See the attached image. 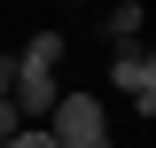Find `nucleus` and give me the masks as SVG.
Listing matches in <instances>:
<instances>
[{
  "label": "nucleus",
  "instance_id": "nucleus-7",
  "mask_svg": "<svg viewBox=\"0 0 156 148\" xmlns=\"http://www.w3.org/2000/svg\"><path fill=\"white\" fill-rule=\"evenodd\" d=\"M94 148H117V140H94Z\"/></svg>",
  "mask_w": 156,
  "mask_h": 148
},
{
  "label": "nucleus",
  "instance_id": "nucleus-3",
  "mask_svg": "<svg viewBox=\"0 0 156 148\" xmlns=\"http://www.w3.org/2000/svg\"><path fill=\"white\" fill-rule=\"evenodd\" d=\"M8 101H16L23 125H47L55 101H62V86H55V70H16V78H8Z\"/></svg>",
  "mask_w": 156,
  "mask_h": 148
},
{
  "label": "nucleus",
  "instance_id": "nucleus-5",
  "mask_svg": "<svg viewBox=\"0 0 156 148\" xmlns=\"http://www.w3.org/2000/svg\"><path fill=\"white\" fill-rule=\"evenodd\" d=\"M62 47H70L62 31H31V39H23V62H16V70H62Z\"/></svg>",
  "mask_w": 156,
  "mask_h": 148
},
{
  "label": "nucleus",
  "instance_id": "nucleus-2",
  "mask_svg": "<svg viewBox=\"0 0 156 148\" xmlns=\"http://www.w3.org/2000/svg\"><path fill=\"white\" fill-rule=\"evenodd\" d=\"M109 86L125 93L140 117H156V55L140 47V39H133V47H109Z\"/></svg>",
  "mask_w": 156,
  "mask_h": 148
},
{
  "label": "nucleus",
  "instance_id": "nucleus-1",
  "mask_svg": "<svg viewBox=\"0 0 156 148\" xmlns=\"http://www.w3.org/2000/svg\"><path fill=\"white\" fill-rule=\"evenodd\" d=\"M47 132H55V148H94V140H109L101 93H62V101H55V117H47Z\"/></svg>",
  "mask_w": 156,
  "mask_h": 148
},
{
  "label": "nucleus",
  "instance_id": "nucleus-4",
  "mask_svg": "<svg viewBox=\"0 0 156 148\" xmlns=\"http://www.w3.org/2000/svg\"><path fill=\"white\" fill-rule=\"evenodd\" d=\"M140 23H148V0H117L109 16H101V31H109V47H133Z\"/></svg>",
  "mask_w": 156,
  "mask_h": 148
},
{
  "label": "nucleus",
  "instance_id": "nucleus-6",
  "mask_svg": "<svg viewBox=\"0 0 156 148\" xmlns=\"http://www.w3.org/2000/svg\"><path fill=\"white\" fill-rule=\"evenodd\" d=\"M8 148H55V132H47V125H23V132H16Z\"/></svg>",
  "mask_w": 156,
  "mask_h": 148
}]
</instances>
